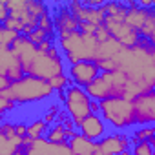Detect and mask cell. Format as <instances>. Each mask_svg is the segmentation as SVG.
Returning a JSON list of instances; mask_svg holds the SVG:
<instances>
[{"mask_svg":"<svg viewBox=\"0 0 155 155\" xmlns=\"http://www.w3.org/2000/svg\"><path fill=\"white\" fill-rule=\"evenodd\" d=\"M117 69L122 71L128 81L142 90V93L155 86V46L139 40L133 48H122L115 57Z\"/></svg>","mask_w":155,"mask_h":155,"instance_id":"cell-1","label":"cell"},{"mask_svg":"<svg viewBox=\"0 0 155 155\" xmlns=\"http://www.w3.org/2000/svg\"><path fill=\"white\" fill-rule=\"evenodd\" d=\"M55 44L60 53H64V58L69 66L77 62H93L95 51H97V38L95 35H84L79 29L55 37Z\"/></svg>","mask_w":155,"mask_h":155,"instance_id":"cell-2","label":"cell"},{"mask_svg":"<svg viewBox=\"0 0 155 155\" xmlns=\"http://www.w3.org/2000/svg\"><path fill=\"white\" fill-rule=\"evenodd\" d=\"M8 93L17 106L37 104L53 97V90L49 88L48 81L35 79V77H29V75H24L18 81L9 82Z\"/></svg>","mask_w":155,"mask_h":155,"instance_id":"cell-3","label":"cell"},{"mask_svg":"<svg viewBox=\"0 0 155 155\" xmlns=\"http://www.w3.org/2000/svg\"><path fill=\"white\" fill-rule=\"evenodd\" d=\"M22 71H24V75L35 77V79L49 81L57 75L66 73V62H64V57L60 55L57 44H53L48 51L37 49L33 58L29 60V64Z\"/></svg>","mask_w":155,"mask_h":155,"instance_id":"cell-4","label":"cell"},{"mask_svg":"<svg viewBox=\"0 0 155 155\" xmlns=\"http://www.w3.org/2000/svg\"><path fill=\"white\" fill-rule=\"evenodd\" d=\"M99 117L110 124L111 128L124 131L128 128L135 126V115H133V104L131 101H126L122 97H111L99 102Z\"/></svg>","mask_w":155,"mask_h":155,"instance_id":"cell-5","label":"cell"},{"mask_svg":"<svg viewBox=\"0 0 155 155\" xmlns=\"http://www.w3.org/2000/svg\"><path fill=\"white\" fill-rule=\"evenodd\" d=\"M49 4L42 0H6V8L9 11V17L20 22V35L28 37L33 29L38 26L40 15L48 9Z\"/></svg>","mask_w":155,"mask_h":155,"instance_id":"cell-6","label":"cell"},{"mask_svg":"<svg viewBox=\"0 0 155 155\" xmlns=\"http://www.w3.org/2000/svg\"><path fill=\"white\" fill-rule=\"evenodd\" d=\"M90 102H91V99L86 95L84 88H79V86L71 84L69 88L64 90V101H62L64 111L73 120L75 128L90 115Z\"/></svg>","mask_w":155,"mask_h":155,"instance_id":"cell-7","label":"cell"},{"mask_svg":"<svg viewBox=\"0 0 155 155\" xmlns=\"http://www.w3.org/2000/svg\"><path fill=\"white\" fill-rule=\"evenodd\" d=\"M133 104V115H135V126H148L155 120V91L150 90L131 101Z\"/></svg>","mask_w":155,"mask_h":155,"instance_id":"cell-8","label":"cell"},{"mask_svg":"<svg viewBox=\"0 0 155 155\" xmlns=\"http://www.w3.org/2000/svg\"><path fill=\"white\" fill-rule=\"evenodd\" d=\"M102 26L106 28V31L110 33V37L115 38L122 48H133V46L140 40L139 35H137V31H133L130 26H126L124 20L120 22V20H113V18L104 17Z\"/></svg>","mask_w":155,"mask_h":155,"instance_id":"cell-9","label":"cell"},{"mask_svg":"<svg viewBox=\"0 0 155 155\" xmlns=\"http://www.w3.org/2000/svg\"><path fill=\"white\" fill-rule=\"evenodd\" d=\"M69 81L73 86H79V88H86L90 82H93L97 77L101 75V69L97 68L95 62H77L73 66L68 68V73Z\"/></svg>","mask_w":155,"mask_h":155,"instance_id":"cell-10","label":"cell"},{"mask_svg":"<svg viewBox=\"0 0 155 155\" xmlns=\"http://www.w3.org/2000/svg\"><path fill=\"white\" fill-rule=\"evenodd\" d=\"M53 28H55V37H60V35H66V33H71V31H77L79 29V22L73 17V13L68 9L66 4H57L53 8Z\"/></svg>","mask_w":155,"mask_h":155,"instance_id":"cell-11","label":"cell"},{"mask_svg":"<svg viewBox=\"0 0 155 155\" xmlns=\"http://www.w3.org/2000/svg\"><path fill=\"white\" fill-rule=\"evenodd\" d=\"M66 6L73 13L77 22H88V24H93V26H102V22H104L102 8H86V6H82L81 0H71Z\"/></svg>","mask_w":155,"mask_h":155,"instance_id":"cell-12","label":"cell"},{"mask_svg":"<svg viewBox=\"0 0 155 155\" xmlns=\"http://www.w3.org/2000/svg\"><path fill=\"white\" fill-rule=\"evenodd\" d=\"M86 95L91 99V101H104V99H111V97H119V91L115 90V86L110 82V79L106 77V73H101L93 82H90L86 88H84Z\"/></svg>","mask_w":155,"mask_h":155,"instance_id":"cell-13","label":"cell"},{"mask_svg":"<svg viewBox=\"0 0 155 155\" xmlns=\"http://www.w3.org/2000/svg\"><path fill=\"white\" fill-rule=\"evenodd\" d=\"M99 151H102L104 155H117L124 150H130V137L124 131H113V133H106L99 142H97Z\"/></svg>","mask_w":155,"mask_h":155,"instance_id":"cell-14","label":"cell"},{"mask_svg":"<svg viewBox=\"0 0 155 155\" xmlns=\"http://www.w3.org/2000/svg\"><path fill=\"white\" fill-rule=\"evenodd\" d=\"M77 131H79L82 137L93 140V142H99V140L108 133V126H106V122H104L99 115L90 113L79 126H77Z\"/></svg>","mask_w":155,"mask_h":155,"instance_id":"cell-15","label":"cell"},{"mask_svg":"<svg viewBox=\"0 0 155 155\" xmlns=\"http://www.w3.org/2000/svg\"><path fill=\"white\" fill-rule=\"evenodd\" d=\"M0 75L6 77L9 82L18 81L20 77H24L18 58L15 57V53L11 49H6V48L0 49Z\"/></svg>","mask_w":155,"mask_h":155,"instance_id":"cell-16","label":"cell"},{"mask_svg":"<svg viewBox=\"0 0 155 155\" xmlns=\"http://www.w3.org/2000/svg\"><path fill=\"white\" fill-rule=\"evenodd\" d=\"M9 49L15 53V57L18 58V62H20V66H22V69H24V68L29 64V60L33 58V55H35V51H37V46L31 44V42L28 40V37L18 35L17 40L11 44Z\"/></svg>","mask_w":155,"mask_h":155,"instance_id":"cell-17","label":"cell"},{"mask_svg":"<svg viewBox=\"0 0 155 155\" xmlns=\"http://www.w3.org/2000/svg\"><path fill=\"white\" fill-rule=\"evenodd\" d=\"M68 148L71 150L73 155H93L97 151V142L82 137L79 131H75V135L69 137L68 140Z\"/></svg>","mask_w":155,"mask_h":155,"instance_id":"cell-18","label":"cell"},{"mask_svg":"<svg viewBox=\"0 0 155 155\" xmlns=\"http://www.w3.org/2000/svg\"><path fill=\"white\" fill-rule=\"evenodd\" d=\"M122 49V46L115 40V38H108L104 42H99L97 44V51H95V57H93V62H102V60H111L119 55V51Z\"/></svg>","mask_w":155,"mask_h":155,"instance_id":"cell-19","label":"cell"},{"mask_svg":"<svg viewBox=\"0 0 155 155\" xmlns=\"http://www.w3.org/2000/svg\"><path fill=\"white\" fill-rule=\"evenodd\" d=\"M0 155H24V139H8L0 133Z\"/></svg>","mask_w":155,"mask_h":155,"instance_id":"cell-20","label":"cell"},{"mask_svg":"<svg viewBox=\"0 0 155 155\" xmlns=\"http://www.w3.org/2000/svg\"><path fill=\"white\" fill-rule=\"evenodd\" d=\"M44 139H46L48 142H51V144H68L69 135H68V130H66L62 124L55 122V124L48 126V131H46Z\"/></svg>","mask_w":155,"mask_h":155,"instance_id":"cell-21","label":"cell"},{"mask_svg":"<svg viewBox=\"0 0 155 155\" xmlns=\"http://www.w3.org/2000/svg\"><path fill=\"white\" fill-rule=\"evenodd\" d=\"M139 38H142V40L155 46V9L148 11V17L144 20L142 28L139 29Z\"/></svg>","mask_w":155,"mask_h":155,"instance_id":"cell-22","label":"cell"},{"mask_svg":"<svg viewBox=\"0 0 155 155\" xmlns=\"http://www.w3.org/2000/svg\"><path fill=\"white\" fill-rule=\"evenodd\" d=\"M153 131H155V128H153V124H148V126H139L133 133H131V137H130V144L133 146V144H139V142H153L155 144V139H153Z\"/></svg>","mask_w":155,"mask_h":155,"instance_id":"cell-23","label":"cell"},{"mask_svg":"<svg viewBox=\"0 0 155 155\" xmlns=\"http://www.w3.org/2000/svg\"><path fill=\"white\" fill-rule=\"evenodd\" d=\"M46 131H48V124L42 120V117H38V119H35L33 122L28 124L26 137H29V139H40V137L46 135Z\"/></svg>","mask_w":155,"mask_h":155,"instance_id":"cell-24","label":"cell"},{"mask_svg":"<svg viewBox=\"0 0 155 155\" xmlns=\"http://www.w3.org/2000/svg\"><path fill=\"white\" fill-rule=\"evenodd\" d=\"M37 28L42 29L49 38H55V28H53V17H51V8H49V6H48V9L40 15Z\"/></svg>","mask_w":155,"mask_h":155,"instance_id":"cell-25","label":"cell"},{"mask_svg":"<svg viewBox=\"0 0 155 155\" xmlns=\"http://www.w3.org/2000/svg\"><path fill=\"white\" fill-rule=\"evenodd\" d=\"M48 84L53 90V93H60V91H64L66 88L71 86V81H69V77L66 73H62V75H57V77H53V79H49Z\"/></svg>","mask_w":155,"mask_h":155,"instance_id":"cell-26","label":"cell"},{"mask_svg":"<svg viewBox=\"0 0 155 155\" xmlns=\"http://www.w3.org/2000/svg\"><path fill=\"white\" fill-rule=\"evenodd\" d=\"M17 110V104L13 102V99L9 97L8 93V88L6 90H0V115H6V113H11Z\"/></svg>","mask_w":155,"mask_h":155,"instance_id":"cell-27","label":"cell"},{"mask_svg":"<svg viewBox=\"0 0 155 155\" xmlns=\"http://www.w3.org/2000/svg\"><path fill=\"white\" fill-rule=\"evenodd\" d=\"M17 37H18L17 31H11V29H8V28H4V26H0V46H2V48L9 49L11 44L17 40Z\"/></svg>","mask_w":155,"mask_h":155,"instance_id":"cell-28","label":"cell"},{"mask_svg":"<svg viewBox=\"0 0 155 155\" xmlns=\"http://www.w3.org/2000/svg\"><path fill=\"white\" fill-rule=\"evenodd\" d=\"M153 142H139V144H133L131 146V150H130V153L131 155H155V151H153Z\"/></svg>","mask_w":155,"mask_h":155,"instance_id":"cell-29","label":"cell"},{"mask_svg":"<svg viewBox=\"0 0 155 155\" xmlns=\"http://www.w3.org/2000/svg\"><path fill=\"white\" fill-rule=\"evenodd\" d=\"M58 111H60V106H58L57 102L49 104V106H48V110H46V113L42 115V120H44V122H46L48 126L55 124V120H57V115H58Z\"/></svg>","mask_w":155,"mask_h":155,"instance_id":"cell-30","label":"cell"},{"mask_svg":"<svg viewBox=\"0 0 155 155\" xmlns=\"http://www.w3.org/2000/svg\"><path fill=\"white\" fill-rule=\"evenodd\" d=\"M46 38H49V37H48L42 29H38V28H37V29H33V31L28 35V40H29L31 44H35V46H38V44H40V42H44Z\"/></svg>","mask_w":155,"mask_h":155,"instance_id":"cell-31","label":"cell"},{"mask_svg":"<svg viewBox=\"0 0 155 155\" xmlns=\"http://www.w3.org/2000/svg\"><path fill=\"white\" fill-rule=\"evenodd\" d=\"M0 133L6 135L8 139H15V137H18V135L15 133V122H6V120L0 124Z\"/></svg>","mask_w":155,"mask_h":155,"instance_id":"cell-32","label":"cell"},{"mask_svg":"<svg viewBox=\"0 0 155 155\" xmlns=\"http://www.w3.org/2000/svg\"><path fill=\"white\" fill-rule=\"evenodd\" d=\"M9 17V11L6 8V0H0V26L6 22V18Z\"/></svg>","mask_w":155,"mask_h":155,"instance_id":"cell-33","label":"cell"},{"mask_svg":"<svg viewBox=\"0 0 155 155\" xmlns=\"http://www.w3.org/2000/svg\"><path fill=\"white\" fill-rule=\"evenodd\" d=\"M137 8L146 9V11L155 9V0H139V2H137Z\"/></svg>","mask_w":155,"mask_h":155,"instance_id":"cell-34","label":"cell"},{"mask_svg":"<svg viewBox=\"0 0 155 155\" xmlns=\"http://www.w3.org/2000/svg\"><path fill=\"white\" fill-rule=\"evenodd\" d=\"M26 130H28V124H26V122H22V120H20V122H15V133H17L18 137L24 139V137H26Z\"/></svg>","mask_w":155,"mask_h":155,"instance_id":"cell-35","label":"cell"},{"mask_svg":"<svg viewBox=\"0 0 155 155\" xmlns=\"http://www.w3.org/2000/svg\"><path fill=\"white\" fill-rule=\"evenodd\" d=\"M104 0H82V6L86 8H102Z\"/></svg>","mask_w":155,"mask_h":155,"instance_id":"cell-36","label":"cell"},{"mask_svg":"<svg viewBox=\"0 0 155 155\" xmlns=\"http://www.w3.org/2000/svg\"><path fill=\"white\" fill-rule=\"evenodd\" d=\"M90 113L99 115V102H97V101H91V102H90Z\"/></svg>","mask_w":155,"mask_h":155,"instance_id":"cell-37","label":"cell"},{"mask_svg":"<svg viewBox=\"0 0 155 155\" xmlns=\"http://www.w3.org/2000/svg\"><path fill=\"white\" fill-rule=\"evenodd\" d=\"M6 88H9V81L0 75V90H6Z\"/></svg>","mask_w":155,"mask_h":155,"instance_id":"cell-38","label":"cell"},{"mask_svg":"<svg viewBox=\"0 0 155 155\" xmlns=\"http://www.w3.org/2000/svg\"><path fill=\"white\" fill-rule=\"evenodd\" d=\"M57 101H60V102L64 101V91H60V93H57Z\"/></svg>","mask_w":155,"mask_h":155,"instance_id":"cell-39","label":"cell"},{"mask_svg":"<svg viewBox=\"0 0 155 155\" xmlns=\"http://www.w3.org/2000/svg\"><path fill=\"white\" fill-rule=\"evenodd\" d=\"M117 155H131V153H130V150H124V151H120V153H117Z\"/></svg>","mask_w":155,"mask_h":155,"instance_id":"cell-40","label":"cell"},{"mask_svg":"<svg viewBox=\"0 0 155 155\" xmlns=\"http://www.w3.org/2000/svg\"><path fill=\"white\" fill-rule=\"evenodd\" d=\"M4 122V115H0V124H2Z\"/></svg>","mask_w":155,"mask_h":155,"instance_id":"cell-41","label":"cell"}]
</instances>
